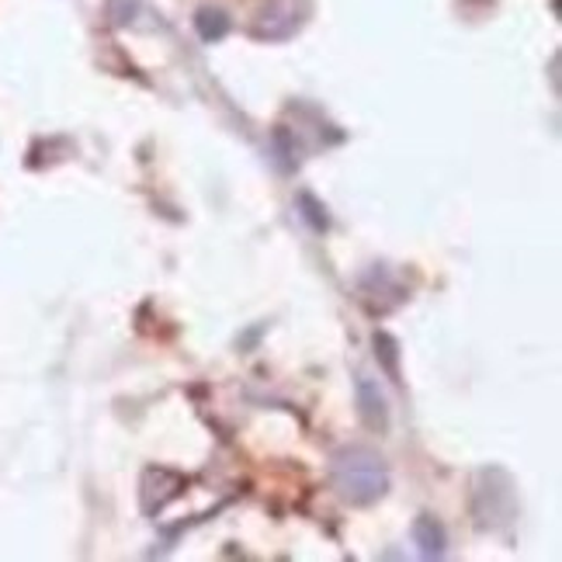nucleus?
Wrapping results in <instances>:
<instances>
[{
  "label": "nucleus",
  "instance_id": "nucleus-1",
  "mask_svg": "<svg viewBox=\"0 0 562 562\" xmlns=\"http://www.w3.org/2000/svg\"><path fill=\"white\" fill-rule=\"evenodd\" d=\"M330 483L351 507H372L389 493V465L372 448H344L330 462Z\"/></svg>",
  "mask_w": 562,
  "mask_h": 562
},
{
  "label": "nucleus",
  "instance_id": "nucleus-2",
  "mask_svg": "<svg viewBox=\"0 0 562 562\" xmlns=\"http://www.w3.org/2000/svg\"><path fill=\"white\" fill-rule=\"evenodd\" d=\"M302 0H274V4L257 21V35L261 38H289L302 25Z\"/></svg>",
  "mask_w": 562,
  "mask_h": 562
},
{
  "label": "nucleus",
  "instance_id": "nucleus-3",
  "mask_svg": "<svg viewBox=\"0 0 562 562\" xmlns=\"http://www.w3.org/2000/svg\"><path fill=\"white\" fill-rule=\"evenodd\" d=\"M355 389H358L361 420L369 424L372 430H385V427H389V406H385V396L379 393V385H375L369 375H358Z\"/></svg>",
  "mask_w": 562,
  "mask_h": 562
},
{
  "label": "nucleus",
  "instance_id": "nucleus-4",
  "mask_svg": "<svg viewBox=\"0 0 562 562\" xmlns=\"http://www.w3.org/2000/svg\"><path fill=\"white\" fill-rule=\"evenodd\" d=\"M414 542L424 559H441L445 546H448V535H445L441 521H435L430 514H420L414 521Z\"/></svg>",
  "mask_w": 562,
  "mask_h": 562
},
{
  "label": "nucleus",
  "instance_id": "nucleus-5",
  "mask_svg": "<svg viewBox=\"0 0 562 562\" xmlns=\"http://www.w3.org/2000/svg\"><path fill=\"white\" fill-rule=\"evenodd\" d=\"M199 32H202L205 42L223 38L229 32V18L223 11H215V8H205V11H199Z\"/></svg>",
  "mask_w": 562,
  "mask_h": 562
}]
</instances>
